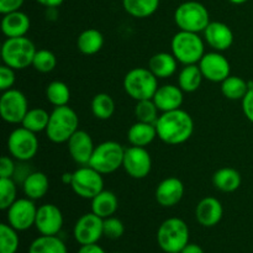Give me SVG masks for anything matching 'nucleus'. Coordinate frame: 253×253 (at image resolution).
<instances>
[{"label": "nucleus", "instance_id": "obj_44", "mask_svg": "<svg viewBox=\"0 0 253 253\" xmlns=\"http://www.w3.org/2000/svg\"><path fill=\"white\" fill-rule=\"evenodd\" d=\"M25 0H0V12L2 15L17 11L24 5Z\"/></svg>", "mask_w": 253, "mask_h": 253}, {"label": "nucleus", "instance_id": "obj_4", "mask_svg": "<svg viewBox=\"0 0 253 253\" xmlns=\"http://www.w3.org/2000/svg\"><path fill=\"white\" fill-rule=\"evenodd\" d=\"M36 51L34 42L26 36L6 39L1 46L2 63L15 71H21L32 66Z\"/></svg>", "mask_w": 253, "mask_h": 253}, {"label": "nucleus", "instance_id": "obj_8", "mask_svg": "<svg viewBox=\"0 0 253 253\" xmlns=\"http://www.w3.org/2000/svg\"><path fill=\"white\" fill-rule=\"evenodd\" d=\"M126 148L115 141H105L95 146L89 166L101 174H110L123 167Z\"/></svg>", "mask_w": 253, "mask_h": 253}, {"label": "nucleus", "instance_id": "obj_10", "mask_svg": "<svg viewBox=\"0 0 253 253\" xmlns=\"http://www.w3.org/2000/svg\"><path fill=\"white\" fill-rule=\"evenodd\" d=\"M71 187L83 199H93L104 190L103 174L90 166H82L73 172Z\"/></svg>", "mask_w": 253, "mask_h": 253}, {"label": "nucleus", "instance_id": "obj_23", "mask_svg": "<svg viewBox=\"0 0 253 253\" xmlns=\"http://www.w3.org/2000/svg\"><path fill=\"white\" fill-rule=\"evenodd\" d=\"M177 58L173 56V53H168V52H158L153 54L148 61V69L158 79L169 78L177 72Z\"/></svg>", "mask_w": 253, "mask_h": 253}, {"label": "nucleus", "instance_id": "obj_11", "mask_svg": "<svg viewBox=\"0 0 253 253\" xmlns=\"http://www.w3.org/2000/svg\"><path fill=\"white\" fill-rule=\"evenodd\" d=\"M29 101L25 94L17 89L2 91L0 96V115L7 124H21L29 111Z\"/></svg>", "mask_w": 253, "mask_h": 253}, {"label": "nucleus", "instance_id": "obj_22", "mask_svg": "<svg viewBox=\"0 0 253 253\" xmlns=\"http://www.w3.org/2000/svg\"><path fill=\"white\" fill-rule=\"evenodd\" d=\"M30 26H31L30 17L20 10L9 12L2 16L1 31L6 36V39L26 36Z\"/></svg>", "mask_w": 253, "mask_h": 253}, {"label": "nucleus", "instance_id": "obj_35", "mask_svg": "<svg viewBox=\"0 0 253 253\" xmlns=\"http://www.w3.org/2000/svg\"><path fill=\"white\" fill-rule=\"evenodd\" d=\"M46 99L49 104L56 106L68 105L71 100V90L64 82L53 81L46 86Z\"/></svg>", "mask_w": 253, "mask_h": 253}, {"label": "nucleus", "instance_id": "obj_47", "mask_svg": "<svg viewBox=\"0 0 253 253\" xmlns=\"http://www.w3.org/2000/svg\"><path fill=\"white\" fill-rule=\"evenodd\" d=\"M37 2H39L40 5H42V6H44V7H47V9H48V7H58V6H61L62 4H63V1L64 0H36Z\"/></svg>", "mask_w": 253, "mask_h": 253}, {"label": "nucleus", "instance_id": "obj_21", "mask_svg": "<svg viewBox=\"0 0 253 253\" xmlns=\"http://www.w3.org/2000/svg\"><path fill=\"white\" fill-rule=\"evenodd\" d=\"M184 91L179 88V85H173V84H165V85L158 86L153 95L152 100L157 105L158 110L166 113V111H172L180 109L183 101H184Z\"/></svg>", "mask_w": 253, "mask_h": 253}, {"label": "nucleus", "instance_id": "obj_41", "mask_svg": "<svg viewBox=\"0 0 253 253\" xmlns=\"http://www.w3.org/2000/svg\"><path fill=\"white\" fill-rule=\"evenodd\" d=\"M15 81H16L15 69L6 66V64H2L0 67V89L2 91L9 90V89H11L14 86Z\"/></svg>", "mask_w": 253, "mask_h": 253}, {"label": "nucleus", "instance_id": "obj_38", "mask_svg": "<svg viewBox=\"0 0 253 253\" xmlns=\"http://www.w3.org/2000/svg\"><path fill=\"white\" fill-rule=\"evenodd\" d=\"M16 195V182L12 178H0V209H9L17 199Z\"/></svg>", "mask_w": 253, "mask_h": 253}, {"label": "nucleus", "instance_id": "obj_18", "mask_svg": "<svg viewBox=\"0 0 253 253\" xmlns=\"http://www.w3.org/2000/svg\"><path fill=\"white\" fill-rule=\"evenodd\" d=\"M203 34H204L205 42L214 51H226L234 43V32L224 22L211 21L203 31Z\"/></svg>", "mask_w": 253, "mask_h": 253}, {"label": "nucleus", "instance_id": "obj_40", "mask_svg": "<svg viewBox=\"0 0 253 253\" xmlns=\"http://www.w3.org/2000/svg\"><path fill=\"white\" fill-rule=\"evenodd\" d=\"M104 236L109 240H119L125 232V225L118 217L110 216L104 219Z\"/></svg>", "mask_w": 253, "mask_h": 253}, {"label": "nucleus", "instance_id": "obj_15", "mask_svg": "<svg viewBox=\"0 0 253 253\" xmlns=\"http://www.w3.org/2000/svg\"><path fill=\"white\" fill-rule=\"evenodd\" d=\"M203 77L212 83H221L230 76V62L221 52H208L198 63Z\"/></svg>", "mask_w": 253, "mask_h": 253}, {"label": "nucleus", "instance_id": "obj_24", "mask_svg": "<svg viewBox=\"0 0 253 253\" xmlns=\"http://www.w3.org/2000/svg\"><path fill=\"white\" fill-rule=\"evenodd\" d=\"M49 189V180L44 173L34 172L30 173L26 179L22 182V190L26 198L32 200L42 199Z\"/></svg>", "mask_w": 253, "mask_h": 253}, {"label": "nucleus", "instance_id": "obj_1", "mask_svg": "<svg viewBox=\"0 0 253 253\" xmlns=\"http://www.w3.org/2000/svg\"><path fill=\"white\" fill-rule=\"evenodd\" d=\"M157 135L167 145H180L192 137L194 121L187 111L182 109L162 113L156 123Z\"/></svg>", "mask_w": 253, "mask_h": 253}, {"label": "nucleus", "instance_id": "obj_7", "mask_svg": "<svg viewBox=\"0 0 253 253\" xmlns=\"http://www.w3.org/2000/svg\"><path fill=\"white\" fill-rule=\"evenodd\" d=\"M174 22L179 30L199 34L210 24V15L207 7L199 1L182 2L174 11Z\"/></svg>", "mask_w": 253, "mask_h": 253}, {"label": "nucleus", "instance_id": "obj_50", "mask_svg": "<svg viewBox=\"0 0 253 253\" xmlns=\"http://www.w3.org/2000/svg\"><path fill=\"white\" fill-rule=\"evenodd\" d=\"M169 253H172V252H169Z\"/></svg>", "mask_w": 253, "mask_h": 253}, {"label": "nucleus", "instance_id": "obj_13", "mask_svg": "<svg viewBox=\"0 0 253 253\" xmlns=\"http://www.w3.org/2000/svg\"><path fill=\"white\" fill-rule=\"evenodd\" d=\"M104 219L94 212H86L76 221L73 227V237L81 246L98 244L104 236Z\"/></svg>", "mask_w": 253, "mask_h": 253}, {"label": "nucleus", "instance_id": "obj_31", "mask_svg": "<svg viewBox=\"0 0 253 253\" xmlns=\"http://www.w3.org/2000/svg\"><path fill=\"white\" fill-rule=\"evenodd\" d=\"M161 0H123L124 10L136 19H145L157 11Z\"/></svg>", "mask_w": 253, "mask_h": 253}, {"label": "nucleus", "instance_id": "obj_2", "mask_svg": "<svg viewBox=\"0 0 253 253\" xmlns=\"http://www.w3.org/2000/svg\"><path fill=\"white\" fill-rule=\"evenodd\" d=\"M78 126L79 118L71 106H56L49 115L46 135L53 143L68 142L74 132L79 130Z\"/></svg>", "mask_w": 253, "mask_h": 253}, {"label": "nucleus", "instance_id": "obj_43", "mask_svg": "<svg viewBox=\"0 0 253 253\" xmlns=\"http://www.w3.org/2000/svg\"><path fill=\"white\" fill-rule=\"evenodd\" d=\"M242 111L247 120L253 124V88H250L245 98L242 99Z\"/></svg>", "mask_w": 253, "mask_h": 253}, {"label": "nucleus", "instance_id": "obj_5", "mask_svg": "<svg viewBox=\"0 0 253 253\" xmlns=\"http://www.w3.org/2000/svg\"><path fill=\"white\" fill-rule=\"evenodd\" d=\"M170 48L173 56L184 66L198 64L205 54V44L199 34L182 30L173 36Z\"/></svg>", "mask_w": 253, "mask_h": 253}, {"label": "nucleus", "instance_id": "obj_34", "mask_svg": "<svg viewBox=\"0 0 253 253\" xmlns=\"http://www.w3.org/2000/svg\"><path fill=\"white\" fill-rule=\"evenodd\" d=\"M49 115L51 114L47 113L44 109H30L26 115H25L24 120H22L21 126H24L25 128H27V130L32 131L35 133L46 131L49 123Z\"/></svg>", "mask_w": 253, "mask_h": 253}, {"label": "nucleus", "instance_id": "obj_46", "mask_svg": "<svg viewBox=\"0 0 253 253\" xmlns=\"http://www.w3.org/2000/svg\"><path fill=\"white\" fill-rule=\"evenodd\" d=\"M179 253H205V252L202 246H199V245L197 244H190L189 242V244H188Z\"/></svg>", "mask_w": 253, "mask_h": 253}, {"label": "nucleus", "instance_id": "obj_27", "mask_svg": "<svg viewBox=\"0 0 253 253\" xmlns=\"http://www.w3.org/2000/svg\"><path fill=\"white\" fill-rule=\"evenodd\" d=\"M241 182V174L230 167L220 168L212 175V185L222 193L235 192L240 188Z\"/></svg>", "mask_w": 253, "mask_h": 253}, {"label": "nucleus", "instance_id": "obj_28", "mask_svg": "<svg viewBox=\"0 0 253 253\" xmlns=\"http://www.w3.org/2000/svg\"><path fill=\"white\" fill-rule=\"evenodd\" d=\"M104 46V36L99 30L96 29H86L82 32L77 40V47L79 52L85 56L95 54L103 48Z\"/></svg>", "mask_w": 253, "mask_h": 253}, {"label": "nucleus", "instance_id": "obj_29", "mask_svg": "<svg viewBox=\"0 0 253 253\" xmlns=\"http://www.w3.org/2000/svg\"><path fill=\"white\" fill-rule=\"evenodd\" d=\"M204 79L198 64H188L180 69L178 74V85L184 93H194L202 85Z\"/></svg>", "mask_w": 253, "mask_h": 253}, {"label": "nucleus", "instance_id": "obj_42", "mask_svg": "<svg viewBox=\"0 0 253 253\" xmlns=\"http://www.w3.org/2000/svg\"><path fill=\"white\" fill-rule=\"evenodd\" d=\"M16 170V163L14 158L9 156H2L0 160V178H14Z\"/></svg>", "mask_w": 253, "mask_h": 253}, {"label": "nucleus", "instance_id": "obj_19", "mask_svg": "<svg viewBox=\"0 0 253 253\" xmlns=\"http://www.w3.org/2000/svg\"><path fill=\"white\" fill-rule=\"evenodd\" d=\"M156 200L163 208L175 207L184 195V184L175 177L163 179L156 188Z\"/></svg>", "mask_w": 253, "mask_h": 253}, {"label": "nucleus", "instance_id": "obj_17", "mask_svg": "<svg viewBox=\"0 0 253 253\" xmlns=\"http://www.w3.org/2000/svg\"><path fill=\"white\" fill-rule=\"evenodd\" d=\"M68 146L69 155L72 160L79 166H89L91 160L95 145L93 142V138L86 131L78 130L74 132V135L67 142Z\"/></svg>", "mask_w": 253, "mask_h": 253}, {"label": "nucleus", "instance_id": "obj_30", "mask_svg": "<svg viewBox=\"0 0 253 253\" xmlns=\"http://www.w3.org/2000/svg\"><path fill=\"white\" fill-rule=\"evenodd\" d=\"M29 253H68V249L58 236L40 235L29 246Z\"/></svg>", "mask_w": 253, "mask_h": 253}, {"label": "nucleus", "instance_id": "obj_48", "mask_svg": "<svg viewBox=\"0 0 253 253\" xmlns=\"http://www.w3.org/2000/svg\"><path fill=\"white\" fill-rule=\"evenodd\" d=\"M72 178H73V173L66 172V173H63V175H62V182L67 185H71Z\"/></svg>", "mask_w": 253, "mask_h": 253}, {"label": "nucleus", "instance_id": "obj_49", "mask_svg": "<svg viewBox=\"0 0 253 253\" xmlns=\"http://www.w3.org/2000/svg\"><path fill=\"white\" fill-rule=\"evenodd\" d=\"M230 1L235 5H242V4H245V2L249 1V0H230Z\"/></svg>", "mask_w": 253, "mask_h": 253}, {"label": "nucleus", "instance_id": "obj_6", "mask_svg": "<svg viewBox=\"0 0 253 253\" xmlns=\"http://www.w3.org/2000/svg\"><path fill=\"white\" fill-rule=\"evenodd\" d=\"M158 78L148 68L137 67L126 73L124 78V89L133 100L152 99L158 89Z\"/></svg>", "mask_w": 253, "mask_h": 253}, {"label": "nucleus", "instance_id": "obj_45", "mask_svg": "<svg viewBox=\"0 0 253 253\" xmlns=\"http://www.w3.org/2000/svg\"><path fill=\"white\" fill-rule=\"evenodd\" d=\"M77 253H106L105 250L98 244H91V245H83L81 249L78 250Z\"/></svg>", "mask_w": 253, "mask_h": 253}, {"label": "nucleus", "instance_id": "obj_20", "mask_svg": "<svg viewBox=\"0 0 253 253\" xmlns=\"http://www.w3.org/2000/svg\"><path fill=\"white\" fill-rule=\"evenodd\" d=\"M224 208L220 200L214 197H207L199 202L195 209L197 221L204 227H214L221 221Z\"/></svg>", "mask_w": 253, "mask_h": 253}, {"label": "nucleus", "instance_id": "obj_12", "mask_svg": "<svg viewBox=\"0 0 253 253\" xmlns=\"http://www.w3.org/2000/svg\"><path fill=\"white\" fill-rule=\"evenodd\" d=\"M37 209L39 208L35 204V200L30 198L16 199L14 204L6 210L7 224L19 232L31 229L35 226Z\"/></svg>", "mask_w": 253, "mask_h": 253}, {"label": "nucleus", "instance_id": "obj_9", "mask_svg": "<svg viewBox=\"0 0 253 253\" xmlns=\"http://www.w3.org/2000/svg\"><path fill=\"white\" fill-rule=\"evenodd\" d=\"M7 150L12 158L19 162H27L39 151V138L36 133L21 126L11 131L7 137Z\"/></svg>", "mask_w": 253, "mask_h": 253}, {"label": "nucleus", "instance_id": "obj_37", "mask_svg": "<svg viewBox=\"0 0 253 253\" xmlns=\"http://www.w3.org/2000/svg\"><path fill=\"white\" fill-rule=\"evenodd\" d=\"M135 118L136 120L140 123H147V124H156L158 118V110L157 105L152 99H145V100L136 101L135 105Z\"/></svg>", "mask_w": 253, "mask_h": 253}, {"label": "nucleus", "instance_id": "obj_32", "mask_svg": "<svg viewBox=\"0 0 253 253\" xmlns=\"http://www.w3.org/2000/svg\"><path fill=\"white\" fill-rule=\"evenodd\" d=\"M249 82L237 76H229L221 82L222 95L230 100H242L249 91Z\"/></svg>", "mask_w": 253, "mask_h": 253}, {"label": "nucleus", "instance_id": "obj_3", "mask_svg": "<svg viewBox=\"0 0 253 253\" xmlns=\"http://www.w3.org/2000/svg\"><path fill=\"white\" fill-rule=\"evenodd\" d=\"M189 227L179 217L165 220L157 230V244L165 253H179L189 244Z\"/></svg>", "mask_w": 253, "mask_h": 253}, {"label": "nucleus", "instance_id": "obj_16", "mask_svg": "<svg viewBox=\"0 0 253 253\" xmlns=\"http://www.w3.org/2000/svg\"><path fill=\"white\" fill-rule=\"evenodd\" d=\"M63 214L54 204H43L37 209L35 227L40 235L57 236L63 227Z\"/></svg>", "mask_w": 253, "mask_h": 253}, {"label": "nucleus", "instance_id": "obj_14", "mask_svg": "<svg viewBox=\"0 0 253 253\" xmlns=\"http://www.w3.org/2000/svg\"><path fill=\"white\" fill-rule=\"evenodd\" d=\"M123 167L131 178L143 179L152 169V158L146 147L131 146L125 150Z\"/></svg>", "mask_w": 253, "mask_h": 253}, {"label": "nucleus", "instance_id": "obj_33", "mask_svg": "<svg viewBox=\"0 0 253 253\" xmlns=\"http://www.w3.org/2000/svg\"><path fill=\"white\" fill-rule=\"evenodd\" d=\"M90 108L94 118L99 120H109L115 113V101L109 94L99 93L91 100Z\"/></svg>", "mask_w": 253, "mask_h": 253}, {"label": "nucleus", "instance_id": "obj_36", "mask_svg": "<svg viewBox=\"0 0 253 253\" xmlns=\"http://www.w3.org/2000/svg\"><path fill=\"white\" fill-rule=\"evenodd\" d=\"M19 246V231L7 222H2L0 225V253H16Z\"/></svg>", "mask_w": 253, "mask_h": 253}, {"label": "nucleus", "instance_id": "obj_26", "mask_svg": "<svg viewBox=\"0 0 253 253\" xmlns=\"http://www.w3.org/2000/svg\"><path fill=\"white\" fill-rule=\"evenodd\" d=\"M119 209L118 197L110 190H105L99 193L96 197L91 199V212L100 216L101 219H108L113 216Z\"/></svg>", "mask_w": 253, "mask_h": 253}, {"label": "nucleus", "instance_id": "obj_25", "mask_svg": "<svg viewBox=\"0 0 253 253\" xmlns=\"http://www.w3.org/2000/svg\"><path fill=\"white\" fill-rule=\"evenodd\" d=\"M158 137L156 124H147L136 121L127 131V140L131 146L146 147Z\"/></svg>", "mask_w": 253, "mask_h": 253}, {"label": "nucleus", "instance_id": "obj_39", "mask_svg": "<svg viewBox=\"0 0 253 253\" xmlns=\"http://www.w3.org/2000/svg\"><path fill=\"white\" fill-rule=\"evenodd\" d=\"M57 66V57L49 49H37L32 61V67L40 73H49Z\"/></svg>", "mask_w": 253, "mask_h": 253}]
</instances>
